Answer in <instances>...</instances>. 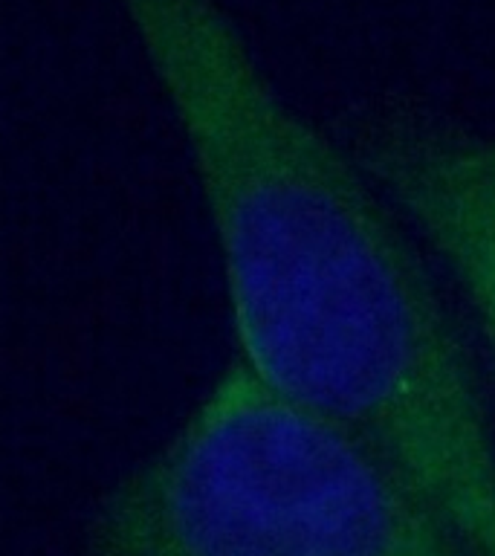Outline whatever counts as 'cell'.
Returning <instances> with one entry per match:
<instances>
[{
	"label": "cell",
	"instance_id": "2",
	"mask_svg": "<svg viewBox=\"0 0 495 556\" xmlns=\"http://www.w3.org/2000/svg\"><path fill=\"white\" fill-rule=\"evenodd\" d=\"M85 556H467L406 472L235 356L87 516Z\"/></svg>",
	"mask_w": 495,
	"mask_h": 556
},
{
	"label": "cell",
	"instance_id": "1",
	"mask_svg": "<svg viewBox=\"0 0 495 556\" xmlns=\"http://www.w3.org/2000/svg\"><path fill=\"white\" fill-rule=\"evenodd\" d=\"M116 9L191 159L238 359L397 464L467 556H495V423L415 232L284 102L218 0Z\"/></svg>",
	"mask_w": 495,
	"mask_h": 556
},
{
	"label": "cell",
	"instance_id": "3",
	"mask_svg": "<svg viewBox=\"0 0 495 556\" xmlns=\"http://www.w3.org/2000/svg\"><path fill=\"white\" fill-rule=\"evenodd\" d=\"M348 151L449 278L495 377V137L388 105L359 122Z\"/></svg>",
	"mask_w": 495,
	"mask_h": 556
}]
</instances>
